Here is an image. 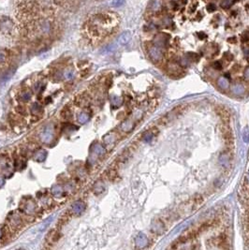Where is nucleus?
I'll return each instance as SVG.
<instances>
[{"mask_svg": "<svg viewBox=\"0 0 249 250\" xmlns=\"http://www.w3.org/2000/svg\"><path fill=\"white\" fill-rule=\"evenodd\" d=\"M63 77H64V79L67 80V81L72 80V79L74 78V72H73V70H71V69H67V70H65V72L63 73Z\"/></svg>", "mask_w": 249, "mask_h": 250, "instance_id": "nucleus-21", "label": "nucleus"}, {"mask_svg": "<svg viewBox=\"0 0 249 250\" xmlns=\"http://www.w3.org/2000/svg\"><path fill=\"white\" fill-rule=\"evenodd\" d=\"M52 220H53V216H51V217H49L48 219H46V220H45V221H44L42 224H41V225L38 227V228H39L38 230H39V231H43V230H45L46 227H47V226H49V224L51 223V221H52Z\"/></svg>", "mask_w": 249, "mask_h": 250, "instance_id": "nucleus-26", "label": "nucleus"}, {"mask_svg": "<svg viewBox=\"0 0 249 250\" xmlns=\"http://www.w3.org/2000/svg\"><path fill=\"white\" fill-rule=\"evenodd\" d=\"M213 68L215 69H216V70H219V69H222V64L220 63L219 61H216V62H215V63L213 64Z\"/></svg>", "mask_w": 249, "mask_h": 250, "instance_id": "nucleus-31", "label": "nucleus"}, {"mask_svg": "<svg viewBox=\"0 0 249 250\" xmlns=\"http://www.w3.org/2000/svg\"><path fill=\"white\" fill-rule=\"evenodd\" d=\"M135 244L139 248H143L148 244V238L144 233H139L136 236Z\"/></svg>", "mask_w": 249, "mask_h": 250, "instance_id": "nucleus-7", "label": "nucleus"}, {"mask_svg": "<svg viewBox=\"0 0 249 250\" xmlns=\"http://www.w3.org/2000/svg\"><path fill=\"white\" fill-rule=\"evenodd\" d=\"M198 36H199L200 38H201V39H202V38H205L207 37L206 34H205L204 32H199V33H198Z\"/></svg>", "mask_w": 249, "mask_h": 250, "instance_id": "nucleus-35", "label": "nucleus"}, {"mask_svg": "<svg viewBox=\"0 0 249 250\" xmlns=\"http://www.w3.org/2000/svg\"><path fill=\"white\" fill-rule=\"evenodd\" d=\"M217 110H218V114L219 116L224 120V121H229L230 119V113L227 112L225 108L223 107H217Z\"/></svg>", "mask_w": 249, "mask_h": 250, "instance_id": "nucleus-17", "label": "nucleus"}, {"mask_svg": "<svg viewBox=\"0 0 249 250\" xmlns=\"http://www.w3.org/2000/svg\"><path fill=\"white\" fill-rule=\"evenodd\" d=\"M149 54H150L151 59L155 62L160 61L161 58L163 57V53H162L161 49L157 46H152L149 49Z\"/></svg>", "mask_w": 249, "mask_h": 250, "instance_id": "nucleus-5", "label": "nucleus"}, {"mask_svg": "<svg viewBox=\"0 0 249 250\" xmlns=\"http://www.w3.org/2000/svg\"><path fill=\"white\" fill-rule=\"evenodd\" d=\"M7 56H8V53L3 49H0V64L4 63L7 60Z\"/></svg>", "mask_w": 249, "mask_h": 250, "instance_id": "nucleus-25", "label": "nucleus"}, {"mask_svg": "<svg viewBox=\"0 0 249 250\" xmlns=\"http://www.w3.org/2000/svg\"><path fill=\"white\" fill-rule=\"evenodd\" d=\"M248 180H249V173H248Z\"/></svg>", "mask_w": 249, "mask_h": 250, "instance_id": "nucleus-40", "label": "nucleus"}, {"mask_svg": "<svg viewBox=\"0 0 249 250\" xmlns=\"http://www.w3.org/2000/svg\"><path fill=\"white\" fill-rule=\"evenodd\" d=\"M243 141L245 142H248V141H249V130L246 128L243 131Z\"/></svg>", "mask_w": 249, "mask_h": 250, "instance_id": "nucleus-30", "label": "nucleus"}, {"mask_svg": "<svg viewBox=\"0 0 249 250\" xmlns=\"http://www.w3.org/2000/svg\"><path fill=\"white\" fill-rule=\"evenodd\" d=\"M40 111H41V107L38 103H34L31 106V113L33 114H38Z\"/></svg>", "mask_w": 249, "mask_h": 250, "instance_id": "nucleus-24", "label": "nucleus"}, {"mask_svg": "<svg viewBox=\"0 0 249 250\" xmlns=\"http://www.w3.org/2000/svg\"><path fill=\"white\" fill-rule=\"evenodd\" d=\"M227 41H229V42H231V43H235L236 42V38L235 37H231L230 38H227Z\"/></svg>", "mask_w": 249, "mask_h": 250, "instance_id": "nucleus-36", "label": "nucleus"}, {"mask_svg": "<svg viewBox=\"0 0 249 250\" xmlns=\"http://www.w3.org/2000/svg\"><path fill=\"white\" fill-rule=\"evenodd\" d=\"M151 231L156 234H162L165 232V225L161 220H154L151 225Z\"/></svg>", "mask_w": 249, "mask_h": 250, "instance_id": "nucleus-4", "label": "nucleus"}, {"mask_svg": "<svg viewBox=\"0 0 249 250\" xmlns=\"http://www.w3.org/2000/svg\"><path fill=\"white\" fill-rule=\"evenodd\" d=\"M233 2H234V0H222L220 3V6L223 9H227L233 4Z\"/></svg>", "mask_w": 249, "mask_h": 250, "instance_id": "nucleus-23", "label": "nucleus"}, {"mask_svg": "<svg viewBox=\"0 0 249 250\" xmlns=\"http://www.w3.org/2000/svg\"><path fill=\"white\" fill-rule=\"evenodd\" d=\"M10 169V166L8 163V158L5 156H0V170L2 172H7Z\"/></svg>", "mask_w": 249, "mask_h": 250, "instance_id": "nucleus-14", "label": "nucleus"}, {"mask_svg": "<svg viewBox=\"0 0 249 250\" xmlns=\"http://www.w3.org/2000/svg\"><path fill=\"white\" fill-rule=\"evenodd\" d=\"M35 209H36V205L32 200H28L23 205V211L26 214H33Z\"/></svg>", "mask_w": 249, "mask_h": 250, "instance_id": "nucleus-10", "label": "nucleus"}, {"mask_svg": "<svg viewBox=\"0 0 249 250\" xmlns=\"http://www.w3.org/2000/svg\"><path fill=\"white\" fill-rule=\"evenodd\" d=\"M152 138H153V133H152V131H146V132H145V133L143 134V136H142L143 141H146V142L150 141L152 140Z\"/></svg>", "mask_w": 249, "mask_h": 250, "instance_id": "nucleus-28", "label": "nucleus"}, {"mask_svg": "<svg viewBox=\"0 0 249 250\" xmlns=\"http://www.w3.org/2000/svg\"><path fill=\"white\" fill-rule=\"evenodd\" d=\"M243 78L247 81H249V67L245 69V70L243 71Z\"/></svg>", "mask_w": 249, "mask_h": 250, "instance_id": "nucleus-34", "label": "nucleus"}, {"mask_svg": "<svg viewBox=\"0 0 249 250\" xmlns=\"http://www.w3.org/2000/svg\"><path fill=\"white\" fill-rule=\"evenodd\" d=\"M71 209H72V212H73L75 215L79 216V215H81V213H84V212H85V204L84 201H81V200H77V201H75V202L72 204Z\"/></svg>", "mask_w": 249, "mask_h": 250, "instance_id": "nucleus-6", "label": "nucleus"}, {"mask_svg": "<svg viewBox=\"0 0 249 250\" xmlns=\"http://www.w3.org/2000/svg\"><path fill=\"white\" fill-rule=\"evenodd\" d=\"M186 58H188L189 61H198L200 57L196 53H188V54H186Z\"/></svg>", "mask_w": 249, "mask_h": 250, "instance_id": "nucleus-27", "label": "nucleus"}, {"mask_svg": "<svg viewBox=\"0 0 249 250\" xmlns=\"http://www.w3.org/2000/svg\"><path fill=\"white\" fill-rule=\"evenodd\" d=\"M131 38V34L130 32L128 31H126V32H124L118 38V42L121 44V45H126L129 42V40Z\"/></svg>", "mask_w": 249, "mask_h": 250, "instance_id": "nucleus-9", "label": "nucleus"}, {"mask_svg": "<svg viewBox=\"0 0 249 250\" xmlns=\"http://www.w3.org/2000/svg\"><path fill=\"white\" fill-rule=\"evenodd\" d=\"M90 115L86 112H81L77 115V121L81 124H85L89 121Z\"/></svg>", "mask_w": 249, "mask_h": 250, "instance_id": "nucleus-12", "label": "nucleus"}, {"mask_svg": "<svg viewBox=\"0 0 249 250\" xmlns=\"http://www.w3.org/2000/svg\"><path fill=\"white\" fill-rule=\"evenodd\" d=\"M116 140V136L114 133H109L107 135L104 136V138H103V141H104V143L106 145H111L112 143H113Z\"/></svg>", "mask_w": 249, "mask_h": 250, "instance_id": "nucleus-16", "label": "nucleus"}, {"mask_svg": "<svg viewBox=\"0 0 249 250\" xmlns=\"http://www.w3.org/2000/svg\"><path fill=\"white\" fill-rule=\"evenodd\" d=\"M219 162H220V164L222 166H224L225 168H227V167L229 166V164H230V158H229V157H227V155L222 154L220 156V157H219Z\"/></svg>", "mask_w": 249, "mask_h": 250, "instance_id": "nucleus-20", "label": "nucleus"}, {"mask_svg": "<svg viewBox=\"0 0 249 250\" xmlns=\"http://www.w3.org/2000/svg\"><path fill=\"white\" fill-rule=\"evenodd\" d=\"M105 148L102 146V145L98 144V143H95L93 144L91 148H90V157L92 158H97V157H99L101 156H103L105 154Z\"/></svg>", "mask_w": 249, "mask_h": 250, "instance_id": "nucleus-3", "label": "nucleus"}, {"mask_svg": "<svg viewBox=\"0 0 249 250\" xmlns=\"http://www.w3.org/2000/svg\"><path fill=\"white\" fill-rule=\"evenodd\" d=\"M111 104H112L113 107L118 108L123 104V98L121 97L113 95V96H111Z\"/></svg>", "mask_w": 249, "mask_h": 250, "instance_id": "nucleus-13", "label": "nucleus"}, {"mask_svg": "<svg viewBox=\"0 0 249 250\" xmlns=\"http://www.w3.org/2000/svg\"><path fill=\"white\" fill-rule=\"evenodd\" d=\"M52 193L54 197H60L63 194V188H62V186L59 185H54L52 187Z\"/></svg>", "mask_w": 249, "mask_h": 250, "instance_id": "nucleus-18", "label": "nucleus"}, {"mask_svg": "<svg viewBox=\"0 0 249 250\" xmlns=\"http://www.w3.org/2000/svg\"><path fill=\"white\" fill-rule=\"evenodd\" d=\"M243 52H244L245 55H248V54H249V47H245V48L243 49Z\"/></svg>", "mask_w": 249, "mask_h": 250, "instance_id": "nucleus-38", "label": "nucleus"}, {"mask_svg": "<svg viewBox=\"0 0 249 250\" xmlns=\"http://www.w3.org/2000/svg\"><path fill=\"white\" fill-rule=\"evenodd\" d=\"M216 10L215 6L214 4H209L208 6H207V11H209V12H213Z\"/></svg>", "mask_w": 249, "mask_h": 250, "instance_id": "nucleus-33", "label": "nucleus"}, {"mask_svg": "<svg viewBox=\"0 0 249 250\" xmlns=\"http://www.w3.org/2000/svg\"><path fill=\"white\" fill-rule=\"evenodd\" d=\"M47 157V151L44 150V149H38V151H36L34 153V159L36 161H38V162H41L43 161Z\"/></svg>", "mask_w": 249, "mask_h": 250, "instance_id": "nucleus-8", "label": "nucleus"}, {"mask_svg": "<svg viewBox=\"0 0 249 250\" xmlns=\"http://www.w3.org/2000/svg\"><path fill=\"white\" fill-rule=\"evenodd\" d=\"M4 183H5V179L2 176H0V187H1L4 185Z\"/></svg>", "mask_w": 249, "mask_h": 250, "instance_id": "nucleus-37", "label": "nucleus"}, {"mask_svg": "<svg viewBox=\"0 0 249 250\" xmlns=\"http://www.w3.org/2000/svg\"><path fill=\"white\" fill-rule=\"evenodd\" d=\"M54 138V127L52 123L46 124L39 133V139L45 144H49Z\"/></svg>", "mask_w": 249, "mask_h": 250, "instance_id": "nucleus-2", "label": "nucleus"}, {"mask_svg": "<svg viewBox=\"0 0 249 250\" xmlns=\"http://www.w3.org/2000/svg\"><path fill=\"white\" fill-rule=\"evenodd\" d=\"M224 58L227 59V61H231L233 59V55L231 53H225L224 54Z\"/></svg>", "mask_w": 249, "mask_h": 250, "instance_id": "nucleus-32", "label": "nucleus"}, {"mask_svg": "<svg viewBox=\"0 0 249 250\" xmlns=\"http://www.w3.org/2000/svg\"><path fill=\"white\" fill-rule=\"evenodd\" d=\"M115 15L112 13H98L90 17L85 27L91 38H99L109 34L114 26Z\"/></svg>", "mask_w": 249, "mask_h": 250, "instance_id": "nucleus-1", "label": "nucleus"}, {"mask_svg": "<svg viewBox=\"0 0 249 250\" xmlns=\"http://www.w3.org/2000/svg\"><path fill=\"white\" fill-rule=\"evenodd\" d=\"M20 98H21V100H23V101H25V102H26V101H28V100L31 98V93L28 92V91H24V92L21 93Z\"/></svg>", "mask_w": 249, "mask_h": 250, "instance_id": "nucleus-22", "label": "nucleus"}, {"mask_svg": "<svg viewBox=\"0 0 249 250\" xmlns=\"http://www.w3.org/2000/svg\"><path fill=\"white\" fill-rule=\"evenodd\" d=\"M1 235H2V232H1V228H0V238H1Z\"/></svg>", "mask_w": 249, "mask_h": 250, "instance_id": "nucleus-39", "label": "nucleus"}, {"mask_svg": "<svg viewBox=\"0 0 249 250\" xmlns=\"http://www.w3.org/2000/svg\"><path fill=\"white\" fill-rule=\"evenodd\" d=\"M241 39L243 42H247L249 40V31H244L241 36Z\"/></svg>", "mask_w": 249, "mask_h": 250, "instance_id": "nucleus-29", "label": "nucleus"}, {"mask_svg": "<svg viewBox=\"0 0 249 250\" xmlns=\"http://www.w3.org/2000/svg\"><path fill=\"white\" fill-rule=\"evenodd\" d=\"M217 85L222 90H226L230 85V81H229V80H227V78H225V77H220L218 79V81H217Z\"/></svg>", "mask_w": 249, "mask_h": 250, "instance_id": "nucleus-15", "label": "nucleus"}, {"mask_svg": "<svg viewBox=\"0 0 249 250\" xmlns=\"http://www.w3.org/2000/svg\"><path fill=\"white\" fill-rule=\"evenodd\" d=\"M244 91H245V88L243 85H235L232 87V92L235 95H242L244 93Z\"/></svg>", "mask_w": 249, "mask_h": 250, "instance_id": "nucleus-19", "label": "nucleus"}, {"mask_svg": "<svg viewBox=\"0 0 249 250\" xmlns=\"http://www.w3.org/2000/svg\"><path fill=\"white\" fill-rule=\"evenodd\" d=\"M133 128H134V123L131 120H126L121 125V129L124 132L131 131L133 129Z\"/></svg>", "mask_w": 249, "mask_h": 250, "instance_id": "nucleus-11", "label": "nucleus"}]
</instances>
